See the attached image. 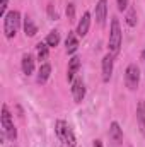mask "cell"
I'll use <instances>...</instances> for the list:
<instances>
[{"instance_id": "obj_1", "label": "cell", "mask_w": 145, "mask_h": 147, "mask_svg": "<svg viewBox=\"0 0 145 147\" xmlns=\"http://www.w3.org/2000/svg\"><path fill=\"white\" fill-rule=\"evenodd\" d=\"M19 26H21V14L17 10H10L9 14H5V17H3V33L9 39L17 34Z\"/></svg>"}, {"instance_id": "obj_2", "label": "cell", "mask_w": 145, "mask_h": 147, "mask_svg": "<svg viewBox=\"0 0 145 147\" xmlns=\"http://www.w3.org/2000/svg\"><path fill=\"white\" fill-rule=\"evenodd\" d=\"M121 28H119V22L116 17H113L111 21V29H109V51L113 55H116L119 51V46H121Z\"/></svg>"}, {"instance_id": "obj_3", "label": "cell", "mask_w": 145, "mask_h": 147, "mask_svg": "<svg viewBox=\"0 0 145 147\" xmlns=\"http://www.w3.org/2000/svg\"><path fill=\"white\" fill-rule=\"evenodd\" d=\"M55 132H56V137H58L63 144H67L68 147H75L77 142H75L72 128H70L63 120H58V121L55 123Z\"/></svg>"}, {"instance_id": "obj_4", "label": "cell", "mask_w": 145, "mask_h": 147, "mask_svg": "<svg viewBox=\"0 0 145 147\" xmlns=\"http://www.w3.org/2000/svg\"><path fill=\"white\" fill-rule=\"evenodd\" d=\"M2 127H3V134H5V137H7L10 142H14L15 137H17V132H15V127H14V123H12V118H10L9 108H7L5 105L2 106Z\"/></svg>"}, {"instance_id": "obj_5", "label": "cell", "mask_w": 145, "mask_h": 147, "mask_svg": "<svg viewBox=\"0 0 145 147\" xmlns=\"http://www.w3.org/2000/svg\"><path fill=\"white\" fill-rule=\"evenodd\" d=\"M125 84L130 91H135L140 84V70L135 63H130L126 67V72H125Z\"/></svg>"}, {"instance_id": "obj_6", "label": "cell", "mask_w": 145, "mask_h": 147, "mask_svg": "<svg viewBox=\"0 0 145 147\" xmlns=\"http://www.w3.org/2000/svg\"><path fill=\"white\" fill-rule=\"evenodd\" d=\"M96 21L99 26L106 24V17H108V0H99L96 3Z\"/></svg>"}, {"instance_id": "obj_7", "label": "cell", "mask_w": 145, "mask_h": 147, "mask_svg": "<svg viewBox=\"0 0 145 147\" xmlns=\"http://www.w3.org/2000/svg\"><path fill=\"white\" fill-rule=\"evenodd\" d=\"M72 96L75 99V103H80L85 98V84L82 79H75L72 82Z\"/></svg>"}, {"instance_id": "obj_8", "label": "cell", "mask_w": 145, "mask_h": 147, "mask_svg": "<svg viewBox=\"0 0 145 147\" xmlns=\"http://www.w3.org/2000/svg\"><path fill=\"white\" fill-rule=\"evenodd\" d=\"M101 70H103V80L109 82V79L113 75V53L104 55V58L101 62Z\"/></svg>"}, {"instance_id": "obj_9", "label": "cell", "mask_w": 145, "mask_h": 147, "mask_svg": "<svg viewBox=\"0 0 145 147\" xmlns=\"http://www.w3.org/2000/svg\"><path fill=\"white\" fill-rule=\"evenodd\" d=\"M109 137H111V140H113L114 144H121V142H123V130H121V127H119L118 121H113V123H111Z\"/></svg>"}, {"instance_id": "obj_10", "label": "cell", "mask_w": 145, "mask_h": 147, "mask_svg": "<svg viewBox=\"0 0 145 147\" xmlns=\"http://www.w3.org/2000/svg\"><path fill=\"white\" fill-rule=\"evenodd\" d=\"M89 26H91V14H89V12H85V14L82 16V19L79 21V26H77V34L84 38L87 33H89Z\"/></svg>"}, {"instance_id": "obj_11", "label": "cell", "mask_w": 145, "mask_h": 147, "mask_svg": "<svg viewBox=\"0 0 145 147\" xmlns=\"http://www.w3.org/2000/svg\"><path fill=\"white\" fill-rule=\"evenodd\" d=\"M79 69H80V58L79 57H72L70 62H68V69H67V79H68V82H73V77L77 75Z\"/></svg>"}, {"instance_id": "obj_12", "label": "cell", "mask_w": 145, "mask_h": 147, "mask_svg": "<svg viewBox=\"0 0 145 147\" xmlns=\"http://www.w3.org/2000/svg\"><path fill=\"white\" fill-rule=\"evenodd\" d=\"M65 48H67L68 55H73L77 51V48H79V39H77V36L73 34L72 31H68V36L65 39Z\"/></svg>"}, {"instance_id": "obj_13", "label": "cell", "mask_w": 145, "mask_h": 147, "mask_svg": "<svg viewBox=\"0 0 145 147\" xmlns=\"http://www.w3.org/2000/svg\"><path fill=\"white\" fill-rule=\"evenodd\" d=\"M137 121L142 135H145V101H140L137 106Z\"/></svg>"}, {"instance_id": "obj_14", "label": "cell", "mask_w": 145, "mask_h": 147, "mask_svg": "<svg viewBox=\"0 0 145 147\" xmlns=\"http://www.w3.org/2000/svg\"><path fill=\"white\" fill-rule=\"evenodd\" d=\"M50 75H51V65L50 63H41V67H39V70H38V82H46L48 79H50Z\"/></svg>"}, {"instance_id": "obj_15", "label": "cell", "mask_w": 145, "mask_h": 147, "mask_svg": "<svg viewBox=\"0 0 145 147\" xmlns=\"http://www.w3.org/2000/svg\"><path fill=\"white\" fill-rule=\"evenodd\" d=\"M22 72L26 75H31L34 72V58L31 55H24L22 57Z\"/></svg>"}, {"instance_id": "obj_16", "label": "cell", "mask_w": 145, "mask_h": 147, "mask_svg": "<svg viewBox=\"0 0 145 147\" xmlns=\"http://www.w3.org/2000/svg\"><path fill=\"white\" fill-rule=\"evenodd\" d=\"M24 31H26V36H29V38H33V36H36V33H38V28H36V24L33 22V19L31 17H24Z\"/></svg>"}, {"instance_id": "obj_17", "label": "cell", "mask_w": 145, "mask_h": 147, "mask_svg": "<svg viewBox=\"0 0 145 147\" xmlns=\"http://www.w3.org/2000/svg\"><path fill=\"white\" fill-rule=\"evenodd\" d=\"M50 48H53V46H58V43H60V33L58 31H51L48 36H46V41H44Z\"/></svg>"}, {"instance_id": "obj_18", "label": "cell", "mask_w": 145, "mask_h": 147, "mask_svg": "<svg viewBox=\"0 0 145 147\" xmlns=\"http://www.w3.org/2000/svg\"><path fill=\"white\" fill-rule=\"evenodd\" d=\"M38 48V60L41 62V60H48V45L46 43H38L36 45Z\"/></svg>"}, {"instance_id": "obj_19", "label": "cell", "mask_w": 145, "mask_h": 147, "mask_svg": "<svg viewBox=\"0 0 145 147\" xmlns=\"http://www.w3.org/2000/svg\"><path fill=\"white\" fill-rule=\"evenodd\" d=\"M126 22H128V26H137V12H135V9L132 7L130 10H128V14H126Z\"/></svg>"}, {"instance_id": "obj_20", "label": "cell", "mask_w": 145, "mask_h": 147, "mask_svg": "<svg viewBox=\"0 0 145 147\" xmlns=\"http://www.w3.org/2000/svg\"><path fill=\"white\" fill-rule=\"evenodd\" d=\"M67 17H68V21H73V17H75V7H73V3L67 5Z\"/></svg>"}, {"instance_id": "obj_21", "label": "cell", "mask_w": 145, "mask_h": 147, "mask_svg": "<svg viewBox=\"0 0 145 147\" xmlns=\"http://www.w3.org/2000/svg\"><path fill=\"white\" fill-rule=\"evenodd\" d=\"M48 16H50V19H55V21L58 19V12L55 10V7H53L51 3L48 5Z\"/></svg>"}, {"instance_id": "obj_22", "label": "cell", "mask_w": 145, "mask_h": 147, "mask_svg": "<svg viewBox=\"0 0 145 147\" xmlns=\"http://www.w3.org/2000/svg\"><path fill=\"white\" fill-rule=\"evenodd\" d=\"M128 2H130V0H116V3H118V9L123 12V10L128 7Z\"/></svg>"}, {"instance_id": "obj_23", "label": "cell", "mask_w": 145, "mask_h": 147, "mask_svg": "<svg viewBox=\"0 0 145 147\" xmlns=\"http://www.w3.org/2000/svg\"><path fill=\"white\" fill-rule=\"evenodd\" d=\"M9 5V0H2V5H0V17H5V9Z\"/></svg>"}, {"instance_id": "obj_24", "label": "cell", "mask_w": 145, "mask_h": 147, "mask_svg": "<svg viewBox=\"0 0 145 147\" xmlns=\"http://www.w3.org/2000/svg\"><path fill=\"white\" fill-rule=\"evenodd\" d=\"M94 147H103V142L101 140H94Z\"/></svg>"}, {"instance_id": "obj_25", "label": "cell", "mask_w": 145, "mask_h": 147, "mask_svg": "<svg viewBox=\"0 0 145 147\" xmlns=\"http://www.w3.org/2000/svg\"><path fill=\"white\" fill-rule=\"evenodd\" d=\"M142 60H144V62H145V50H144V51H142Z\"/></svg>"}, {"instance_id": "obj_26", "label": "cell", "mask_w": 145, "mask_h": 147, "mask_svg": "<svg viewBox=\"0 0 145 147\" xmlns=\"http://www.w3.org/2000/svg\"><path fill=\"white\" fill-rule=\"evenodd\" d=\"M62 147H67V144H63V146H62Z\"/></svg>"}, {"instance_id": "obj_27", "label": "cell", "mask_w": 145, "mask_h": 147, "mask_svg": "<svg viewBox=\"0 0 145 147\" xmlns=\"http://www.w3.org/2000/svg\"><path fill=\"white\" fill-rule=\"evenodd\" d=\"M12 147H15V146H12Z\"/></svg>"}]
</instances>
